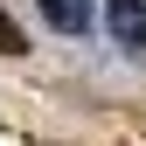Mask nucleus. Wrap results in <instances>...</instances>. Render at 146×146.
I'll list each match as a JSON object with an SVG mask.
<instances>
[{
  "instance_id": "1",
  "label": "nucleus",
  "mask_w": 146,
  "mask_h": 146,
  "mask_svg": "<svg viewBox=\"0 0 146 146\" xmlns=\"http://www.w3.org/2000/svg\"><path fill=\"white\" fill-rule=\"evenodd\" d=\"M104 28L132 63H146V0H104Z\"/></svg>"
},
{
  "instance_id": "2",
  "label": "nucleus",
  "mask_w": 146,
  "mask_h": 146,
  "mask_svg": "<svg viewBox=\"0 0 146 146\" xmlns=\"http://www.w3.org/2000/svg\"><path fill=\"white\" fill-rule=\"evenodd\" d=\"M42 21L56 35H90V0H42Z\"/></svg>"
},
{
  "instance_id": "3",
  "label": "nucleus",
  "mask_w": 146,
  "mask_h": 146,
  "mask_svg": "<svg viewBox=\"0 0 146 146\" xmlns=\"http://www.w3.org/2000/svg\"><path fill=\"white\" fill-rule=\"evenodd\" d=\"M0 56H28V35H21V21L7 7H0Z\"/></svg>"
}]
</instances>
